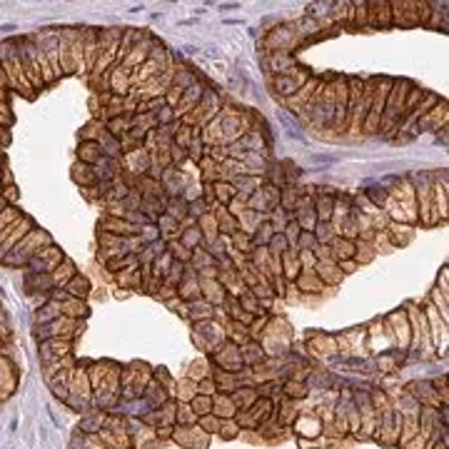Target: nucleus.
Returning <instances> with one entry per match:
<instances>
[{
  "mask_svg": "<svg viewBox=\"0 0 449 449\" xmlns=\"http://www.w3.org/2000/svg\"><path fill=\"white\" fill-rule=\"evenodd\" d=\"M0 68H3V75H6L11 88L30 90V83H28V78H25V70H23L21 42L8 40L0 45Z\"/></svg>",
  "mask_w": 449,
  "mask_h": 449,
  "instance_id": "obj_1",
  "label": "nucleus"
},
{
  "mask_svg": "<svg viewBox=\"0 0 449 449\" xmlns=\"http://www.w3.org/2000/svg\"><path fill=\"white\" fill-rule=\"evenodd\" d=\"M407 88H409L407 80H397V83H392V90L385 103V112H382V120H380V125H385L387 132L400 130L402 115L407 112L404 110V103H407V93H409Z\"/></svg>",
  "mask_w": 449,
  "mask_h": 449,
  "instance_id": "obj_2",
  "label": "nucleus"
},
{
  "mask_svg": "<svg viewBox=\"0 0 449 449\" xmlns=\"http://www.w3.org/2000/svg\"><path fill=\"white\" fill-rule=\"evenodd\" d=\"M48 245H53V240H50L48 233H42V230H30V233H28L25 238H23L21 243L13 247V252L8 255L3 262L11 264V267H18V264H28L37 252H40L42 247H48Z\"/></svg>",
  "mask_w": 449,
  "mask_h": 449,
  "instance_id": "obj_3",
  "label": "nucleus"
},
{
  "mask_svg": "<svg viewBox=\"0 0 449 449\" xmlns=\"http://www.w3.org/2000/svg\"><path fill=\"white\" fill-rule=\"evenodd\" d=\"M21 58H23V70H25V78L30 83V88H42V70H40V48L33 37H23L21 40Z\"/></svg>",
  "mask_w": 449,
  "mask_h": 449,
  "instance_id": "obj_4",
  "label": "nucleus"
},
{
  "mask_svg": "<svg viewBox=\"0 0 449 449\" xmlns=\"http://www.w3.org/2000/svg\"><path fill=\"white\" fill-rule=\"evenodd\" d=\"M30 230H33V220L28 215H21V220L13 222L8 230H3V233H0V260H6L8 255L13 252V247H16Z\"/></svg>",
  "mask_w": 449,
  "mask_h": 449,
  "instance_id": "obj_5",
  "label": "nucleus"
},
{
  "mask_svg": "<svg viewBox=\"0 0 449 449\" xmlns=\"http://www.w3.org/2000/svg\"><path fill=\"white\" fill-rule=\"evenodd\" d=\"M65 260L63 250H58L55 245H48V247H42L30 262L25 264L28 272H37V275H50L55 267Z\"/></svg>",
  "mask_w": 449,
  "mask_h": 449,
  "instance_id": "obj_6",
  "label": "nucleus"
},
{
  "mask_svg": "<svg viewBox=\"0 0 449 449\" xmlns=\"http://www.w3.org/2000/svg\"><path fill=\"white\" fill-rule=\"evenodd\" d=\"M390 88H392V80H382L377 93H372V105H370V112H367V120H365V125L370 132L380 130V120H382V112H385V103H387V95H390Z\"/></svg>",
  "mask_w": 449,
  "mask_h": 449,
  "instance_id": "obj_7",
  "label": "nucleus"
},
{
  "mask_svg": "<svg viewBox=\"0 0 449 449\" xmlns=\"http://www.w3.org/2000/svg\"><path fill=\"white\" fill-rule=\"evenodd\" d=\"M173 439L185 449H207V444H210V434L202 432L197 424H190V427H175Z\"/></svg>",
  "mask_w": 449,
  "mask_h": 449,
  "instance_id": "obj_8",
  "label": "nucleus"
},
{
  "mask_svg": "<svg viewBox=\"0 0 449 449\" xmlns=\"http://www.w3.org/2000/svg\"><path fill=\"white\" fill-rule=\"evenodd\" d=\"M70 354V339H60V337H50L40 342V357L45 365H53L58 359L68 357Z\"/></svg>",
  "mask_w": 449,
  "mask_h": 449,
  "instance_id": "obj_9",
  "label": "nucleus"
},
{
  "mask_svg": "<svg viewBox=\"0 0 449 449\" xmlns=\"http://www.w3.org/2000/svg\"><path fill=\"white\" fill-rule=\"evenodd\" d=\"M215 359L220 362V367L225 372H233V375H238L240 370H243V357H240V347L235 342H228L225 347H217L215 352Z\"/></svg>",
  "mask_w": 449,
  "mask_h": 449,
  "instance_id": "obj_10",
  "label": "nucleus"
},
{
  "mask_svg": "<svg viewBox=\"0 0 449 449\" xmlns=\"http://www.w3.org/2000/svg\"><path fill=\"white\" fill-rule=\"evenodd\" d=\"M68 390H70V395L80 397V402H88L90 395H93V387H90L88 370H83V367H73V370H70Z\"/></svg>",
  "mask_w": 449,
  "mask_h": 449,
  "instance_id": "obj_11",
  "label": "nucleus"
},
{
  "mask_svg": "<svg viewBox=\"0 0 449 449\" xmlns=\"http://www.w3.org/2000/svg\"><path fill=\"white\" fill-rule=\"evenodd\" d=\"M103 233L107 235H115V238H132V235H138L140 228L138 225H132V222H127L125 217H107V220H103L100 225Z\"/></svg>",
  "mask_w": 449,
  "mask_h": 449,
  "instance_id": "obj_12",
  "label": "nucleus"
},
{
  "mask_svg": "<svg viewBox=\"0 0 449 449\" xmlns=\"http://www.w3.org/2000/svg\"><path fill=\"white\" fill-rule=\"evenodd\" d=\"M212 414H215V417H220V419H235L238 407L233 404L230 395H225V392H217V395L212 397Z\"/></svg>",
  "mask_w": 449,
  "mask_h": 449,
  "instance_id": "obj_13",
  "label": "nucleus"
},
{
  "mask_svg": "<svg viewBox=\"0 0 449 449\" xmlns=\"http://www.w3.org/2000/svg\"><path fill=\"white\" fill-rule=\"evenodd\" d=\"M230 400L238 407V412H245V409H250L257 402V390L255 387H238V390L230 392Z\"/></svg>",
  "mask_w": 449,
  "mask_h": 449,
  "instance_id": "obj_14",
  "label": "nucleus"
},
{
  "mask_svg": "<svg viewBox=\"0 0 449 449\" xmlns=\"http://www.w3.org/2000/svg\"><path fill=\"white\" fill-rule=\"evenodd\" d=\"M78 275V269H75V262L73 260L65 257L63 262L58 264V267L50 272V280H53V287H65L73 277Z\"/></svg>",
  "mask_w": 449,
  "mask_h": 449,
  "instance_id": "obj_15",
  "label": "nucleus"
},
{
  "mask_svg": "<svg viewBox=\"0 0 449 449\" xmlns=\"http://www.w3.org/2000/svg\"><path fill=\"white\" fill-rule=\"evenodd\" d=\"M330 250H332L334 262H342V260H354V240H344V238H334L330 243Z\"/></svg>",
  "mask_w": 449,
  "mask_h": 449,
  "instance_id": "obj_16",
  "label": "nucleus"
},
{
  "mask_svg": "<svg viewBox=\"0 0 449 449\" xmlns=\"http://www.w3.org/2000/svg\"><path fill=\"white\" fill-rule=\"evenodd\" d=\"M78 158H80V163H85V165H98V160L103 158L100 143H98V140H93V143H80Z\"/></svg>",
  "mask_w": 449,
  "mask_h": 449,
  "instance_id": "obj_17",
  "label": "nucleus"
},
{
  "mask_svg": "<svg viewBox=\"0 0 449 449\" xmlns=\"http://www.w3.org/2000/svg\"><path fill=\"white\" fill-rule=\"evenodd\" d=\"M58 317H63V312H60V302H45L42 307H37L35 312V322L37 325H48V322H55Z\"/></svg>",
  "mask_w": 449,
  "mask_h": 449,
  "instance_id": "obj_18",
  "label": "nucleus"
},
{
  "mask_svg": "<svg viewBox=\"0 0 449 449\" xmlns=\"http://www.w3.org/2000/svg\"><path fill=\"white\" fill-rule=\"evenodd\" d=\"M60 312L70 320H80V317H88V305H85V300L70 297V300L60 302Z\"/></svg>",
  "mask_w": 449,
  "mask_h": 449,
  "instance_id": "obj_19",
  "label": "nucleus"
},
{
  "mask_svg": "<svg viewBox=\"0 0 449 449\" xmlns=\"http://www.w3.org/2000/svg\"><path fill=\"white\" fill-rule=\"evenodd\" d=\"M63 290L68 292L70 297H75V300H85V297L90 295V282L85 275H75L73 280L63 287Z\"/></svg>",
  "mask_w": 449,
  "mask_h": 449,
  "instance_id": "obj_20",
  "label": "nucleus"
},
{
  "mask_svg": "<svg viewBox=\"0 0 449 449\" xmlns=\"http://www.w3.org/2000/svg\"><path fill=\"white\" fill-rule=\"evenodd\" d=\"M295 427L302 437H317V434L322 432V422H320L317 417H300Z\"/></svg>",
  "mask_w": 449,
  "mask_h": 449,
  "instance_id": "obj_21",
  "label": "nucleus"
},
{
  "mask_svg": "<svg viewBox=\"0 0 449 449\" xmlns=\"http://www.w3.org/2000/svg\"><path fill=\"white\" fill-rule=\"evenodd\" d=\"M419 434V424H417V417H402V429H400V439L397 442L404 447V444L409 442V439H414Z\"/></svg>",
  "mask_w": 449,
  "mask_h": 449,
  "instance_id": "obj_22",
  "label": "nucleus"
},
{
  "mask_svg": "<svg viewBox=\"0 0 449 449\" xmlns=\"http://www.w3.org/2000/svg\"><path fill=\"white\" fill-rule=\"evenodd\" d=\"M112 362H93L88 370V377H90V387L93 390H98V385H100L103 380H105V375L110 372Z\"/></svg>",
  "mask_w": 449,
  "mask_h": 449,
  "instance_id": "obj_23",
  "label": "nucleus"
},
{
  "mask_svg": "<svg viewBox=\"0 0 449 449\" xmlns=\"http://www.w3.org/2000/svg\"><path fill=\"white\" fill-rule=\"evenodd\" d=\"M73 177L78 180L80 185H93V182H98V177H95V170H93V165H85V163H78L73 168Z\"/></svg>",
  "mask_w": 449,
  "mask_h": 449,
  "instance_id": "obj_24",
  "label": "nucleus"
},
{
  "mask_svg": "<svg viewBox=\"0 0 449 449\" xmlns=\"http://www.w3.org/2000/svg\"><path fill=\"white\" fill-rule=\"evenodd\" d=\"M25 287H28V292H35V290H53V280H50V275H37V272H28Z\"/></svg>",
  "mask_w": 449,
  "mask_h": 449,
  "instance_id": "obj_25",
  "label": "nucleus"
},
{
  "mask_svg": "<svg viewBox=\"0 0 449 449\" xmlns=\"http://www.w3.org/2000/svg\"><path fill=\"white\" fill-rule=\"evenodd\" d=\"M195 395H197V382H192V380L177 382V395H175V397H177L180 404H190Z\"/></svg>",
  "mask_w": 449,
  "mask_h": 449,
  "instance_id": "obj_26",
  "label": "nucleus"
},
{
  "mask_svg": "<svg viewBox=\"0 0 449 449\" xmlns=\"http://www.w3.org/2000/svg\"><path fill=\"white\" fill-rule=\"evenodd\" d=\"M127 160H130V170H135V173H145L148 170V165H150V155L145 153L143 148H135V150H130V155H127Z\"/></svg>",
  "mask_w": 449,
  "mask_h": 449,
  "instance_id": "obj_27",
  "label": "nucleus"
},
{
  "mask_svg": "<svg viewBox=\"0 0 449 449\" xmlns=\"http://www.w3.org/2000/svg\"><path fill=\"white\" fill-rule=\"evenodd\" d=\"M240 357H243V365H257L262 359V349H260V344L247 342L245 347H240Z\"/></svg>",
  "mask_w": 449,
  "mask_h": 449,
  "instance_id": "obj_28",
  "label": "nucleus"
},
{
  "mask_svg": "<svg viewBox=\"0 0 449 449\" xmlns=\"http://www.w3.org/2000/svg\"><path fill=\"white\" fill-rule=\"evenodd\" d=\"M272 235H275V230H272V225H269V222H264V225H260L257 230H255V238L250 240V243H252V250L257 247H267V243L269 240H272Z\"/></svg>",
  "mask_w": 449,
  "mask_h": 449,
  "instance_id": "obj_29",
  "label": "nucleus"
},
{
  "mask_svg": "<svg viewBox=\"0 0 449 449\" xmlns=\"http://www.w3.org/2000/svg\"><path fill=\"white\" fill-rule=\"evenodd\" d=\"M177 427H190V424H197V414L192 412L190 404H180L177 402V417H175Z\"/></svg>",
  "mask_w": 449,
  "mask_h": 449,
  "instance_id": "obj_30",
  "label": "nucleus"
},
{
  "mask_svg": "<svg viewBox=\"0 0 449 449\" xmlns=\"http://www.w3.org/2000/svg\"><path fill=\"white\" fill-rule=\"evenodd\" d=\"M175 417H177V402L168 400L163 407H160V424H165V427H173Z\"/></svg>",
  "mask_w": 449,
  "mask_h": 449,
  "instance_id": "obj_31",
  "label": "nucleus"
},
{
  "mask_svg": "<svg viewBox=\"0 0 449 449\" xmlns=\"http://www.w3.org/2000/svg\"><path fill=\"white\" fill-rule=\"evenodd\" d=\"M192 412L197 414V417H205V414L212 412V397H205V395H195L190 402Z\"/></svg>",
  "mask_w": 449,
  "mask_h": 449,
  "instance_id": "obj_32",
  "label": "nucleus"
},
{
  "mask_svg": "<svg viewBox=\"0 0 449 449\" xmlns=\"http://www.w3.org/2000/svg\"><path fill=\"white\" fill-rule=\"evenodd\" d=\"M202 243V233L200 228H190L185 233H180V245H185L187 250H197Z\"/></svg>",
  "mask_w": 449,
  "mask_h": 449,
  "instance_id": "obj_33",
  "label": "nucleus"
},
{
  "mask_svg": "<svg viewBox=\"0 0 449 449\" xmlns=\"http://www.w3.org/2000/svg\"><path fill=\"white\" fill-rule=\"evenodd\" d=\"M197 427L202 429V432H207V434H217L220 432V427H222V419L220 417H215V414H205V417H197Z\"/></svg>",
  "mask_w": 449,
  "mask_h": 449,
  "instance_id": "obj_34",
  "label": "nucleus"
},
{
  "mask_svg": "<svg viewBox=\"0 0 449 449\" xmlns=\"http://www.w3.org/2000/svg\"><path fill=\"white\" fill-rule=\"evenodd\" d=\"M212 190H215V197L222 202V205H230V202H233L235 187L230 185V182H215V185H212Z\"/></svg>",
  "mask_w": 449,
  "mask_h": 449,
  "instance_id": "obj_35",
  "label": "nucleus"
},
{
  "mask_svg": "<svg viewBox=\"0 0 449 449\" xmlns=\"http://www.w3.org/2000/svg\"><path fill=\"white\" fill-rule=\"evenodd\" d=\"M185 215H187V202L180 200V197H173V200L168 202V217L180 222V217H185Z\"/></svg>",
  "mask_w": 449,
  "mask_h": 449,
  "instance_id": "obj_36",
  "label": "nucleus"
},
{
  "mask_svg": "<svg viewBox=\"0 0 449 449\" xmlns=\"http://www.w3.org/2000/svg\"><path fill=\"white\" fill-rule=\"evenodd\" d=\"M297 285H300L302 290H307V292L322 290V280H320V275H317V280H312V269H307V275L297 277Z\"/></svg>",
  "mask_w": 449,
  "mask_h": 449,
  "instance_id": "obj_37",
  "label": "nucleus"
},
{
  "mask_svg": "<svg viewBox=\"0 0 449 449\" xmlns=\"http://www.w3.org/2000/svg\"><path fill=\"white\" fill-rule=\"evenodd\" d=\"M285 395L290 397V400H297V397H307V385H305V382H297V380L285 382Z\"/></svg>",
  "mask_w": 449,
  "mask_h": 449,
  "instance_id": "obj_38",
  "label": "nucleus"
},
{
  "mask_svg": "<svg viewBox=\"0 0 449 449\" xmlns=\"http://www.w3.org/2000/svg\"><path fill=\"white\" fill-rule=\"evenodd\" d=\"M21 220V215H18V210L13 205H8L6 210L0 212V233H3V230H8L13 225V222H18Z\"/></svg>",
  "mask_w": 449,
  "mask_h": 449,
  "instance_id": "obj_39",
  "label": "nucleus"
},
{
  "mask_svg": "<svg viewBox=\"0 0 449 449\" xmlns=\"http://www.w3.org/2000/svg\"><path fill=\"white\" fill-rule=\"evenodd\" d=\"M205 377H210V367H207V362H205V359H197L195 365H192V370H190V377H187V380H192V382H200V380H205Z\"/></svg>",
  "mask_w": 449,
  "mask_h": 449,
  "instance_id": "obj_40",
  "label": "nucleus"
},
{
  "mask_svg": "<svg viewBox=\"0 0 449 449\" xmlns=\"http://www.w3.org/2000/svg\"><path fill=\"white\" fill-rule=\"evenodd\" d=\"M220 434L222 439H235L240 434V427H238V422L235 419H222V427H220Z\"/></svg>",
  "mask_w": 449,
  "mask_h": 449,
  "instance_id": "obj_41",
  "label": "nucleus"
},
{
  "mask_svg": "<svg viewBox=\"0 0 449 449\" xmlns=\"http://www.w3.org/2000/svg\"><path fill=\"white\" fill-rule=\"evenodd\" d=\"M217 392H220V390H217V385H215V380H212V377H205V380L197 382V395L215 397Z\"/></svg>",
  "mask_w": 449,
  "mask_h": 449,
  "instance_id": "obj_42",
  "label": "nucleus"
},
{
  "mask_svg": "<svg viewBox=\"0 0 449 449\" xmlns=\"http://www.w3.org/2000/svg\"><path fill=\"white\" fill-rule=\"evenodd\" d=\"M317 247V240H315V235L312 233H300V238H297V250H315Z\"/></svg>",
  "mask_w": 449,
  "mask_h": 449,
  "instance_id": "obj_43",
  "label": "nucleus"
},
{
  "mask_svg": "<svg viewBox=\"0 0 449 449\" xmlns=\"http://www.w3.org/2000/svg\"><path fill=\"white\" fill-rule=\"evenodd\" d=\"M187 212H190L192 217L207 215V202H205V200H192V202H187Z\"/></svg>",
  "mask_w": 449,
  "mask_h": 449,
  "instance_id": "obj_44",
  "label": "nucleus"
},
{
  "mask_svg": "<svg viewBox=\"0 0 449 449\" xmlns=\"http://www.w3.org/2000/svg\"><path fill=\"white\" fill-rule=\"evenodd\" d=\"M267 322H269V317L267 315H262V317H257V320H252L250 322V337H260V332H262V327H267Z\"/></svg>",
  "mask_w": 449,
  "mask_h": 449,
  "instance_id": "obj_45",
  "label": "nucleus"
},
{
  "mask_svg": "<svg viewBox=\"0 0 449 449\" xmlns=\"http://www.w3.org/2000/svg\"><path fill=\"white\" fill-rule=\"evenodd\" d=\"M187 148H190L192 160H197V163H200L202 155H205V150H202V140H197V132H192V143L187 145Z\"/></svg>",
  "mask_w": 449,
  "mask_h": 449,
  "instance_id": "obj_46",
  "label": "nucleus"
},
{
  "mask_svg": "<svg viewBox=\"0 0 449 449\" xmlns=\"http://www.w3.org/2000/svg\"><path fill=\"white\" fill-rule=\"evenodd\" d=\"M349 427H352V432H359V427H362V417H359L357 407H349Z\"/></svg>",
  "mask_w": 449,
  "mask_h": 449,
  "instance_id": "obj_47",
  "label": "nucleus"
},
{
  "mask_svg": "<svg viewBox=\"0 0 449 449\" xmlns=\"http://www.w3.org/2000/svg\"><path fill=\"white\" fill-rule=\"evenodd\" d=\"M427 447V439L422 437V434H417L414 439H409L407 444H404V449H424Z\"/></svg>",
  "mask_w": 449,
  "mask_h": 449,
  "instance_id": "obj_48",
  "label": "nucleus"
},
{
  "mask_svg": "<svg viewBox=\"0 0 449 449\" xmlns=\"http://www.w3.org/2000/svg\"><path fill=\"white\" fill-rule=\"evenodd\" d=\"M173 429H175V427H165V424H160V427H155V437H158V439L173 437Z\"/></svg>",
  "mask_w": 449,
  "mask_h": 449,
  "instance_id": "obj_49",
  "label": "nucleus"
},
{
  "mask_svg": "<svg viewBox=\"0 0 449 449\" xmlns=\"http://www.w3.org/2000/svg\"><path fill=\"white\" fill-rule=\"evenodd\" d=\"M429 317H432L434 327H437V312H434V307H429ZM439 330H444V322L439 325ZM439 330H432V332H434V342H439Z\"/></svg>",
  "mask_w": 449,
  "mask_h": 449,
  "instance_id": "obj_50",
  "label": "nucleus"
},
{
  "mask_svg": "<svg viewBox=\"0 0 449 449\" xmlns=\"http://www.w3.org/2000/svg\"><path fill=\"white\" fill-rule=\"evenodd\" d=\"M337 267H344V272H354L357 262H354V260H342V262H337Z\"/></svg>",
  "mask_w": 449,
  "mask_h": 449,
  "instance_id": "obj_51",
  "label": "nucleus"
},
{
  "mask_svg": "<svg viewBox=\"0 0 449 449\" xmlns=\"http://www.w3.org/2000/svg\"><path fill=\"white\" fill-rule=\"evenodd\" d=\"M434 387H437V392H442V402H447V382H444V377L434 382Z\"/></svg>",
  "mask_w": 449,
  "mask_h": 449,
  "instance_id": "obj_52",
  "label": "nucleus"
},
{
  "mask_svg": "<svg viewBox=\"0 0 449 449\" xmlns=\"http://www.w3.org/2000/svg\"><path fill=\"white\" fill-rule=\"evenodd\" d=\"M145 182H148V180H145ZM148 185L150 187H160V182H158V180H150ZM145 192H148V197H158L160 195V192H155V190H145Z\"/></svg>",
  "mask_w": 449,
  "mask_h": 449,
  "instance_id": "obj_53",
  "label": "nucleus"
}]
</instances>
